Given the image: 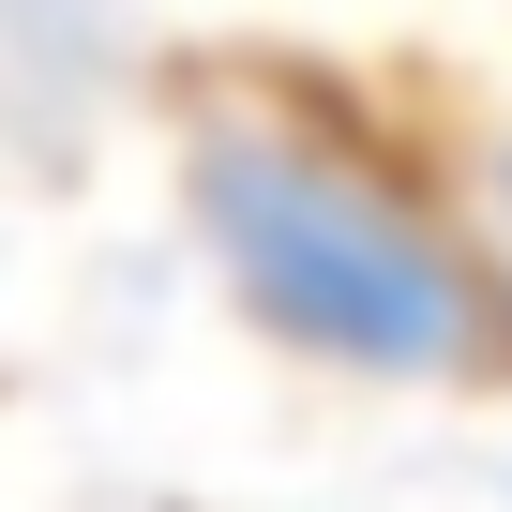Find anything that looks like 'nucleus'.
<instances>
[{
	"instance_id": "f257e3e1",
	"label": "nucleus",
	"mask_w": 512,
	"mask_h": 512,
	"mask_svg": "<svg viewBox=\"0 0 512 512\" xmlns=\"http://www.w3.org/2000/svg\"><path fill=\"white\" fill-rule=\"evenodd\" d=\"M181 211L211 241L226 302L272 332V347L332 362V377L467 392L512 347L497 272L452 241V211L422 181H392L362 136L302 121V106H211L196 151H181Z\"/></svg>"
}]
</instances>
